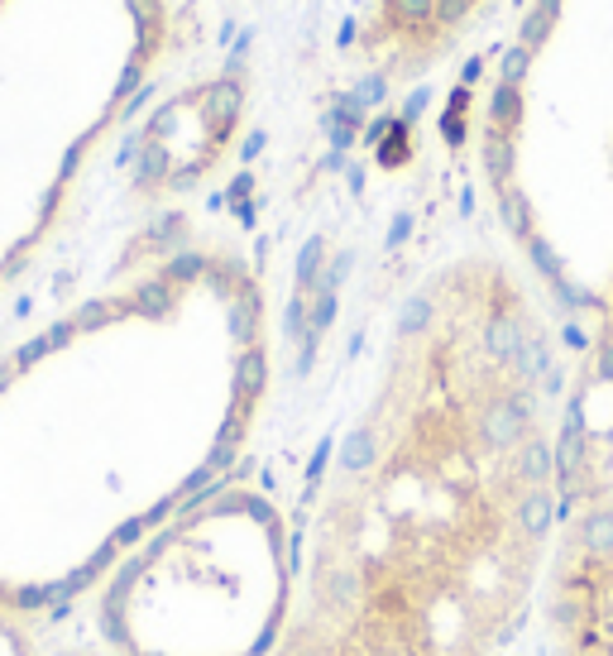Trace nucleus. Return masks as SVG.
I'll use <instances>...</instances> for the list:
<instances>
[{
	"mask_svg": "<svg viewBox=\"0 0 613 656\" xmlns=\"http://www.w3.org/2000/svg\"><path fill=\"white\" fill-rule=\"evenodd\" d=\"M129 10H135V20L145 24V30H149L154 20H159V5H154V0H129Z\"/></svg>",
	"mask_w": 613,
	"mask_h": 656,
	"instance_id": "f8f14e48",
	"label": "nucleus"
},
{
	"mask_svg": "<svg viewBox=\"0 0 613 656\" xmlns=\"http://www.w3.org/2000/svg\"><path fill=\"white\" fill-rule=\"evenodd\" d=\"M441 24H461V15H465V0H441Z\"/></svg>",
	"mask_w": 613,
	"mask_h": 656,
	"instance_id": "ddd939ff",
	"label": "nucleus"
},
{
	"mask_svg": "<svg viewBox=\"0 0 613 656\" xmlns=\"http://www.w3.org/2000/svg\"><path fill=\"white\" fill-rule=\"evenodd\" d=\"M513 115H518V91L499 87V97H493V121H513Z\"/></svg>",
	"mask_w": 613,
	"mask_h": 656,
	"instance_id": "0eeeda50",
	"label": "nucleus"
},
{
	"mask_svg": "<svg viewBox=\"0 0 613 656\" xmlns=\"http://www.w3.org/2000/svg\"><path fill=\"white\" fill-rule=\"evenodd\" d=\"M388 5H394V20L402 24H422L432 15V0H388Z\"/></svg>",
	"mask_w": 613,
	"mask_h": 656,
	"instance_id": "20e7f679",
	"label": "nucleus"
},
{
	"mask_svg": "<svg viewBox=\"0 0 613 656\" xmlns=\"http://www.w3.org/2000/svg\"><path fill=\"white\" fill-rule=\"evenodd\" d=\"M235 111H240V87L235 82H216L206 91V115H212V125H226Z\"/></svg>",
	"mask_w": 613,
	"mask_h": 656,
	"instance_id": "7ed1b4c3",
	"label": "nucleus"
},
{
	"mask_svg": "<svg viewBox=\"0 0 613 656\" xmlns=\"http://www.w3.org/2000/svg\"><path fill=\"white\" fill-rule=\"evenodd\" d=\"M537 10H542V15H546V20H556V10H560V0H537Z\"/></svg>",
	"mask_w": 613,
	"mask_h": 656,
	"instance_id": "4468645a",
	"label": "nucleus"
},
{
	"mask_svg": "<svg viewBox=\"0 0 613 656\" xmlns=\"http://www.w3.org/2000/svg\"><path fill=\"white\" fill-rule=\"evenodd\" d=\"M135 87H139V63H129V68L121 72V82H115V101H125Z\"/></svg>",
	"mask_w": 613,
	"mask_h": 656,
	"instance_id": "9d476101",
	"label": "nucleus"
},
{
	"mask_svg": "<svg viewBox=\"0 0 613 656\" xmlns=\"http://www.w3.org/2000/svg\"><path fill=\"white\" fill-rule=\"evenodd\" d=\"M546 34H552V20H546L542 10H532V15H527V24H523V48H532V44H542Z\"/></svg>",
	"mask_w": 613,
	"mask_h": 656,
	"instance_id": "423d86ee",
	"label": "nucleus"
},
{
	"mask_svg": "<svg viewBox=\"0 0 613 656\" xmlns=\"http://www.w3.org/2000/svg\"><path fill=\"white\" fill-rule=\"evenodd\" d=\"M503 656H532V652H503ZM537 656H546V652H537Z\"/></svg>",
	"mask_w": 613,
	"mask_h": 656,
	"instance_id": "2eb2a0df",
	"label": "nucleus"
},
{
	"mask_svg": "<svg viewBox=\"0 0 613 656\" xmlns=\"http://www.w3.org/2000/svg\"><path fill=\"white\" fill-rule=\"evenodd\" d=\"M38 656H115V652H106L101 642H58V647H48Z\"/></svg>",
	"mask_w": 613,
	"mask_h": 656,
	"instance_id": "39448f33",
	"label": "nucleus"
},
{
	"mask_svg": "<svg viewBox=\"0 0 613 656\" xmlns=\"http://www.w3.org/2000/svg\"><path fill=\"white\" fill-rule=\"evenodd\" d=\"M566 513L537 599L546 656H613V484L584 475L576 422L560 431Z\"/></svg>",
	"mask_w": 613,
	"mask_h": 656,
	"instance_id": "f03ea898",
	"label": "nucleus"
},
{
	"mask_svg": "<svg viewBox=\"0 0 613 656\" xmlns=\"http://www.w3.org/2000/svg\"><path fill=\"white\" fill-rule=\"evenodd\" d=\"M552 346L499 273L398 312V355L297 536L264 656H503L566 513Z\"/></svg>",
	"mask_w": 613,
	"mask_h": 656,
	"instance_id": "f257e3e1",
	"label": "nucleus"
},
{
	"mask_svg": "<svg viewBox=\"0 0 613 656\" xmlns=\"http://www.w3.org/2000/svg\"><path fill=\"white\" fill-rule=\"evenodd\" d=\"M523 72H527V48H513V54H503V82H508V87H513Z\"/></svg>",
	"mask_w": 613,
	"mask_h": 656,
	"instance_id": "6e6552de",
	"label": "nucleus"
},
{
	"mask_svg": "<svg viewBox=\"0 0 613 656\" xmlns=\"http://www.w3.org/2000/svg\"><path fill=\"white\" fill-rule=\"evenodd\" d=\"M384 91H388L384 77H364V82H360V101H364V106H374V101H379Z\"/></svg>",
	"mask_w": 613,
	"mask_h": 656,
	"instance_id": "1a4fd4ad",
	"label": "nucleus"
},
{
	"mask_svg": "<svg viewBox=\"0 0 613 656\" xmlns=\"http://www.w3.org/2000/svg\"><path fill=\"white\" fill-rule=\"evenodd\" d=\"M163 173V149H145V159H139V178H159Z\"/></svg>",
	"mask_w": 613,
	"mask_h": 656,
	"instance_id": "9b49d317",
	"label": "nucleus"
}]
</instances>
